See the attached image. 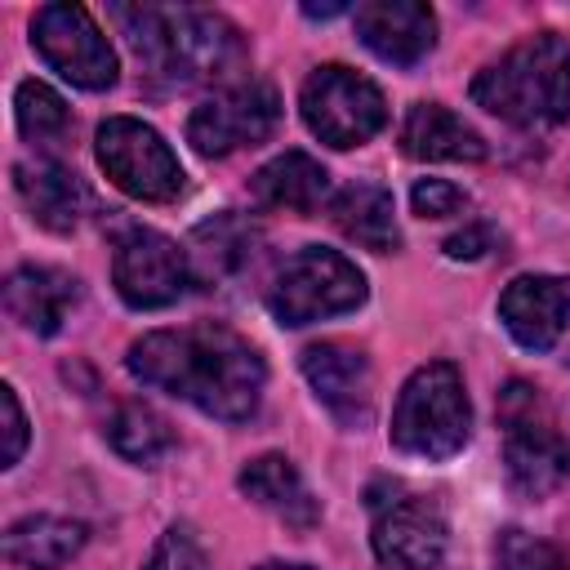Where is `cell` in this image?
<instances>
[{
	"instance_id": "cell-1",
	"label": "cell",
	"mask_w": 570,
	"mask_h": 570,
	"mask_svg": "<svg viewBox=\"0 0 570 570\" xmlns=\"http://www.w3.org/2000/svg\"><path fill=\"white\" fill-rule=\"evenodd\" d=\"M125 365L138 383L169 392L223 423L249 419L267 387V365L258 347L214 321H196L183 330H151L129 347Z\"/></svg>"
},
{
	"instance_id": "cell-2",
	"label": "cell",
	"mask_w": 570,
	"mask_h": 570,
	"mask_svg": "<svg viewBox=\"0 0 570 570\" xmlns=\"http://www.w3.org/2000/svg\"><path fill=\"white\" fill-rule=\"evenodd\" d=\"M129 45L138 49L142 67L169 85H200V80H227L245 62L240 31L209 9H116Z\"/></svg>"
},
{
	"instance_id": "cell-3",
	"label": "cell",
	"mask_w": 570,
	"mask_h": 570,
	"mask_svg": "<svg viewBox=\"0 0 570 570\" xmlns=\"http://www.w3.org/2000/svg\"><path fill=\"white\" fill-rule=\"evenodd\" d=\"M472 102L517 129H552L570 116V40L534 31L485 62L472 80Z\"/></svg>"
},
{
	"instance_id": "cell-4",
	"label": "cell",
	"mask_w": 570,
	"mask_h": 570,
	"mask_svg": "<svg viewBox=\"0 0 570 570\" xmlns=\"http://www.w3.org/2000/svg\"><path fill=\"white\" fill-rule=\"evenodd\" d=\"M472 436V405L463 374L450 361L419 365L392 410V445L419 459H450Z\"/></svg>"
},
{
	"instance_id": "cell-5",
	"label": "cell",
	"mask_w": 570,
	"mask_h": 570,
	"mask_svg": "<svg viewBox=\"0 0 570 570\" xmlns=\"http://www.w3.org/2000/svg\"><path fill=\"white\" fill-rule=\"evenodd\" d=\"M499 423H503V468L512 490L543 499L570 476V445L557 432L539 387L512 379L499 392Z\"/></svg>"
},
{
	"instance_id": "cell-6",
	"label": "cell",
	"mask_w": 570,
	"mask_h": 570,
	"mask_svg": "<svg viewBox=\"0 0 570 570\" xmlns=\"http://www.w3.org/2000/svg\"><path fill=\"white\" fill-rule=\"evenodd\" d=\"M365 276L361 267L338 254V249H325V245H303L298 254H289L267 289V307L281 325L298 330V325H312V321H325V316H343V312H356L365 303Z\"/></svg>"
},
{
	"instance_id": "cell-7",
	"label": "cell",
	"mask_w": 570,
	"mask_h": 570,
	"mask_svg": "<svg viewBox=\"0 0 570 570\" xmlns=\"http://www.w3.org/2000/svg\"><path fill=\"white\" fill-rule=\"evenodd\" d=\"M298 111H303V125L338 151L370 142L387 125L383 89L343 62H325L303 80Z\"/></svg>"
},
{
	"instance_id": "cell-8",
	"label": "cell",
	"mask_w": 570,
	"mask_h": 570,
	"mask_svg": "<svg viewBox=\"0 0 570 570\" xmlns=\"http://www.w3.org/2000/svg\"><path fill=\"white\" fill-rule=\"evenodd\" d=\"M94 151H98V165L102 174L134 200H151V205H165L183 191L187 174L178 165V156L169 151V142L147 125V120H134V116H107L98 125V138H94Z\"/></svg>"
},
{
	"instance_id": "cell-9",
	"label": "cell",
	"mask_w": 570,
	"mask_h": 570,
	"mask_svg": "<svg viewBox=\"0 0 570 570\" xmlns=\"http://www.w3.org/2000/svg\"><path fill=\"white\" fill-rule=\"evenodd\" d=\"M370 543L387 570H436L445 557V517L428 494H410L396 481L370 485Z\"/></svg>"
},
{
	"instance_id": "cell-10",
	"label": "cell",
	"mask_w": 570,
	"mask_h": 570,
	"mask_svg": "<svg viewBox=\"0 0 570 570\" xmlns=\"http://www.w3.org/2000/svg\"><path fill=\"white\" fill-rule=\"evenodd\" d=\"M281 120V98L276 85L263 76H245L209 94L191 116H187V142L200 156H232L240 147H258L272 138Z\"/></svg>"
},
{
	"instance_id": "cell-11",
	"label": "cell",
	"mask_w": 570,
	"mask_h": 570,
	"mask_svg": "<svg viewBox=\"0 0 570 570\" xmlns=\"http://www.w3.org/2000/svg\"><path fill=\"white\" fill-rule=\"evenodd\" d=\"M111 281L129 307L156 312V307L178 303L191 289L196 263L178 240L151 227H125L111 245Z\"/></svg>"
},
{
	"instance_id": "cell-12",
	"label": "cell",
	"mask_w": 570,
	"mask_h": 570,
	"mask_svg": "<svg viewBox=\"0 0 570 570\" xmlns=\"http://www.w3.org/2000/svg\"><path fill=\"white\" fill-rule=\"evenodd\" d=\"M31 45L40 58L76 89H111L116 85V49L107 45L102 27L89 18L85 4L58 0L40 4L31 18Z\"/></svg>"
},
{
	"instance_id": "cell-13",
	"label": "cell",
	"mask_w": 570,
	"mask_h": 570,
	"mask_svg": "<svg viewBox=\"0 0 570 570\" xmlns=\"http://www.w3.org/2000/svg\"><path fill=\"white\" fill-rule=\"evenodd\" d=\"M303 379L307 387L316 392V401L338 419V423H365L370 419V405H374V370H370V356L352 343H312L303 352Z\"/></svg>"
},
{
	"instance_id": "cell-14",
	"label": "cell",
	"mask_w": 570,
	"mask_h": 570,
	"mask_svg": "<svg viewBox=\"0 0 570 570\" xmlns=\"http://www.w3.org/2000/svg\"><path fill=\"white\" fill-rule=\"evenodd\" d=\"M352 22L356 40L392 67H414L436 45V18L419 0H370L352 13Z\"/></svg>"
},
{
	"instance_id": "cell-15",
	"label": "cell",
	"mask_w": 570,
	"mask_h": 570,
	"mask_svg": "<svg viewBox=\"0 0 570 570\" xmlns=\"http://www.w3.org/2000/svg\"><path fill=\"white\" fill-rule=\"evenodd\" d=\"M499 321L521 347L548 352L566 334V321H570V281L566 276H517L499 294Z\"/></svg>"
},
{
	"instance_id": "cell-16",
	"label": "cell",
	"mask_w": 570,
	"mask_h": 570,
	"mask_svg": "<svg viewBox=\"0 0 570 570\" xmlns=\"http://www.w3.org/2000/svg\"><path fill=\"white\" fill-rule=\"evenodd\" d=\"M76 298H80V281L71 272H62V267L22 263V267H13L4 276V312L22 330H31L40 338L62 330L67 312L76 307Z\"/></svg>"
},
{
	"instance_id": "cell-17",
	"label": "cell",
	"mask_w": 570,
	"mask_h": 570,
	"mask_svg": "<svg viewBox=\"0 0 570 570\" xmlns=\"http://www.w3.org/2000/svg\"><path fill=\"white\" fill-rule=\"evenodd\" d=\"M13 187H18V200L27 205V214L49 232H76L94 205L80 174L58 160H22L13 169Z\"/></svg>"
},
{
	"instance_id": "cell-18",
	"label": "cell",
	"mask_w": 570,
	"mask_h": 570,
	"mask_svg": "<svg viewBox=\"0 0 570 570\" xmlns=\"http://www.w3.org/2000/svg\"><path fill=\"white\" fill-rule=\"evenodd\" d=\"M249 196L263 209H289V214H316L330 205V174L307 151H281L249 178Z\"/></svg>"
},
{
	"instance_id": "cell-19",
	"label": "cell",
	"mask_w": 570,
	"mask_h": 570,
	"mask_svg": "<svg viewBox=\"0 0 570 570\" xmlns=\"http://www.w3.org/2000/svg\"><path fill=\"white\" fill-rule=\"evenodd\" d=\"M401 147L414 160H485V138L441 102H414L405 111Z\"/></svg>"
},
{
	"instance_id": "cell-20",
	"label": "cell",
	"mask_w": 570,
	"mask_h": 570,
	"mask_svg": "<svg viewBox=\"0 0 570 570\" xmlns=\"http://www.w3.org/2000/svg\"><path fill=\"white\" fill-rule=\"evenodd\" d=\"M330 218L338 223V232L347 240H356L361 249L374 254H392L401 245V227H396V205L392 191L383 183H347L338 196H330Z\"/></svg>"
},
{
	"instance_id": "cell-21",
	"label": "cell",
	"mask_w": 570,
	"mask_h": 570,
	"mask_svg": "<svg viewBox=\"0 0 570 570\" xmlns=\"http://www.w3.org/2000/svg\"><path fill=\"white\" fill-rule=\"evenodd\" d=\"M236 485H240L245 499H254L258 508L276 512L289 525H312L316 512H321L316 499H312V490H307V481H303V472L285 454H258V459H249L240 468Z\"/></svg>"
},
{
	"instance_id": "cell-22",
	"label": "cell",
	"mask_w": 570,
	"mask_h": 570,
	"mask_svg": "<svg viewBox=\"0 0 570 570\" xmlns=\"http://www.w3.org/2000/svg\"><path fill=\"white\" fill-rule=\"evenodd\" d=\"M85 539H89L85 521L36 512L4 530V561L22 566V570H58L85 548Z\"/></svg>"
},
{
	"instance_id": "cell-23",
	"label": "cell",
	"mask_w": 570,
	"mask_h": 570,
	"mask_svg": "<svg viewBox=\"0 0 570 570\" xmlns=\"http://www.w3.org/2000/svg\"><path fill=\"white\" fill-rule=\"evenodd\" d=\"M107 441H111V450L120 459L151 468V463H160L174 450V428L147 401H125L107 419Z\"/></svg>"
},
{
	"instance_id": "cell-24",
	"label": "cell",
	"mask_w": 570,
	"mask_h": 570,
	"mask_svg": "<svg viewBox=\"0 0 570 570\" xmlns=\"http://www.w3.org/2000/svg\"><path fill=\"white\" fill-rule=\"evenodd\" d=\"M191 240H196L191 263L200 258V263L214 267V272H236V267L249 263V254H254V245H258V227H254L249 218H240V214L227 209V214L205 218V223L191 232Z\"/></svg>"
},
{
	"instance_id": "cell-25",
	"label": "cell",
	"mask_w": 570,
	"mask_h": 570,
	"mask_svg": "<svg viewBox=\"0 0 570 570\" xmlns=\"http://www.w3.org/2000/svg\"><path fill=\"white\" fill-rule=\"evenodd\" d=\"M13 116H18V129L27 142H58L71 125L67 102L45 80H22L13 89Z\"/></svg>"
},
{
	"instance_id": "cell-26",
	"label": "cell",
	"mask_w": 570,
	"mask_h": 570,
	"mask_svg": "<svg viewBox=\"0 0 570 570\" xmlns=\"http://www.w3.org/2000/svg\"><path fill=\"white\" fill-rule=\"evenodd\" d=\"M494 570H566V552L525 530H499L494 539Z\"/></svg>"
},
{
	"instance_id": "cell-27",
	"label": "cell",
	"mask_w": 570,
	"mask_h": 570,
	"mask_svg": "<svg viewBox=\"0 0 570 570\" xmlns=\"http://www.w3.org/2000/svg\"><path fill=\"white\" fill-rule=\"evenodd\" d=\"M142 570H209V561H205V548L191 534V525H169Z\"/></svg>"
},
{
	"instance_id": "cell-28",
	"label": "cell",
	"mask_w": 570,
	"mask_h": 570,
	"mask_svg": "<svg viewBox=\"0 0 570 570\" xmlns=\"http://www.w3.org/2000/svg\"><path fill=\"white\" fill-rule=\"evenodd\" d=\"M410 205L419 218H450L468 205V196H463V187H454L445 178H419L410 191Z\"/></svg>"
},
{
	"instance_id": "cell-29",
	"label": "cell",
	"mask_w": 570,
	"mask_h": 570,
	"mask_svg": "<svg viewBox=\"0 0 570 570\" xmlns=\"http://www.w3.org/2000/svg\"><path fill=\"white\" fill-rule=\"evenodd\" d=\"M0 410H4V450H0V468H13L27 450V414L18 405V392L4 383L0 387Z\"/></svg>"
},
{
	"instance_id": "cell-30",
	"label": "cell",
	"mask_w": 570,
	"mask_h": 570,
	"mask_svg": "<svg viewBox=\"0 0 570 570\" xmlns=\"http://www.w3.org/2000/svg\"><path fill=\"white\" fill-rule=\"evenodd\" d=\"M490 245H494V232L490 227H481V223H472V227H463V232H454L450 240H445V254L450 258H485L490 254Z\"/></svg>"
},
{
	"instance_id": "cell-31",
	"label": "cell",
	"mask_w": 570,
	"mask_h": 570,
	"mask_svg": "<svg viewBox=\"0 0 570 570\" xmlns=\"http://www.w3.org/2000/svg\"><path fill=\"white\" fill-rule=\"evenodd\" d=\"M307 18H334V13H347V4H303Z\"/></svg>"
},
{
	"instance_id": "cell-32",
	"label": "cell",
	"mask_w": 570,
	"mask_h": 570,
	"mask_svg": "<svg viewBox=\"0 0 570 570\" xmlns=\"http://www.w3.org/2000/svg\"><path fill=\"white\" fill-rule=\"evenodd\" d=\"M254 570H312V566H298V561H263Z\"/></svg>"
}]
</instances>
